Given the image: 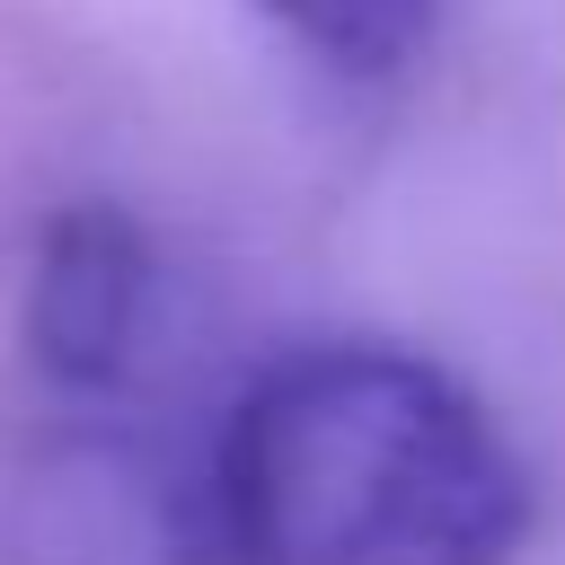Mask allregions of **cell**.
Returning <instances> with one entry per match:
<instances>
[{"label":"cell","instance_id":"cell-2","mask_svg":"<svg viewBox=\"0 0 565 565\" xmlns=\"http://www.w3.org/2000/svg\"><path fill=\"white\" fill-rule=\"evenodd\" d=\"M0 565H212L203 486L141 441H53L9 494Z\"/></svg>","mask_w":565,"mask_h":565},{"label":"cell","instance_id":"cell-3","mask_svg":"<svg viewBox=\"0 0 565 565\" xmlns=\"http://www.w3.org/2000/svg\"><path fill=\"white\" fill-rule=\"evenodd\" d=\"M150 309V238L124 203H62L26 265V362L53 388H106Z\"/></svg>","mask_w":565,"mask_h":565},{"label":"cell","instance_id":"cell-4","mask_svg":"<svg viewBox=\"0 0 565 565\" xmlns=\"http://www.w3.org/2000/svg\"><path fill=\"white\" fill-rule=\"evenodd\" d=\"M247 9L265 26H282L335 79H388V71H406L433 44L450 0H247Z\"/></svg>","mask_w":565,"mask_h":565},{"label":"cell","instance_id":"cell-1","mask_svg":"<svg viewBox=\"0 0 565 565\" xmlns=\"http://www.w3.org/2000/svg\"><path fill=\"white\" fill-rule=\"evenodd\" d=\"M212 565H512L530 468L503 424L406 344L274 353L203 468Z\"/></svg>","mask_w":565,"mask_h":565}]
</instances>
